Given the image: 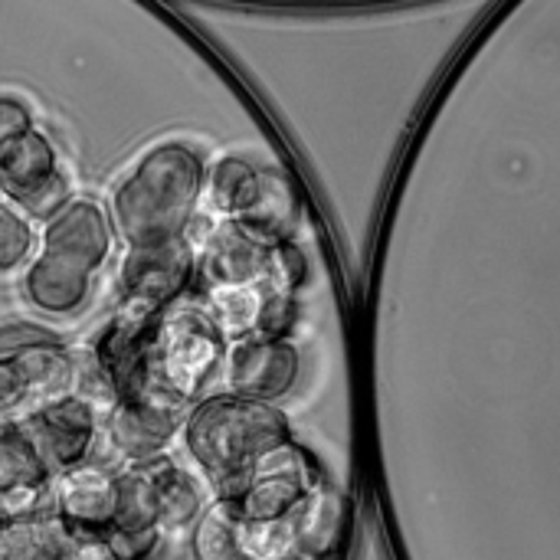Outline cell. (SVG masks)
<instances>
[{"mask_svg": "<svg viewBox=\"0 0 560 560\" xmlns=\"http://www.w3.org/2000/svg\"><path fill=\"white\" fill-rule=\"evenodd\" d=\"M112 532H118V535H164L151 463L118 469V509H115Z\"/></svg>", "mask_w": 560, "mask_h": 560, "instance_id": "cell-20", "label": "cell"}, {"mask_svg": "<svg viewBox=\"0 0 560 560\" xmlns=\"http://www.w3.org/2000/svg\"><path fill=\"white\" fill-rule=\"evenodd\" d=\"M36 243L39 240H36L33 220L13 203L0 200V279L20 276L30 266Z\"/></svg>", "mask_w": 560, "mask_h": 560, "instance_id": "cell-23", "label": "cell"}, {"mask_svg": "<svg viewBox=\"0 0 560 560\" xmlns=\"http://www.w3.org/2000/svg\"><path fill=\"white\" fill-rule=\"evenodd\" d=\"M200 302H203L200 308L226 338V345H233V341H246L256 335L259 315L266 305V289L262 285H213V289H200Z\"/></svg>", "mask_w": 560, "mask_h": 560, "instance_id": "cell-19", "label": "cell"}, {"mask_svg": "<svg viewBox=\"0 0 560 560\" xmlns=\"http://www.w3.org/2000/svg\"><path fill=\"white\" fill-rule=\"evenodd\" d=\"M33 125H36L33 121V112H30V105L23 98L0 95V141H7V138H13L20 131L33 128Z\"/></svg>", "mask_w": 560, "mask_h": 560, "instance_id": "cell-25", "label": "cell"}, {"mask_svg": "<svg viewBox=\"0 0 560 560\" xmlns=\"http://www.w3.org/2000/svg\"><path fill=\"white\" fill-rule=\"evenodd\" d=\"M207 158L197 144H151L108 194V220L125 249H154L187 236L207 190Z\"/></svg>", "mask_w": 560, "mask_h": 560, "instance_id": "cell-1", "label": "cell"}, {"mask_svg": "<svg viewBox=\"0 0 560 560\" xmlns=\"http://www.w3.org/2000/svg\"><path fill=\"white\" fill-rule=\"evenodd\" d=\"M236 541L246 560H289L302 551L299 512L276 522H243L236 518Z\"/></svg>", "mask_w": 560, "mask_h": 560, "instance_id": "cell-21", "label": "cell"}, {"mask_svg": "<svg viewBox=\"0 0 560 560\" xmlns=\"http://www.w3.org/2000/svg\"><path fill=\"white\" fill-rule=\"evenodd\" d=\"M118 305L141 312H167L197 285V249L177 240L154 249H125L118 262Z\"/></svg>", "mask_w": 560, "mask_h": 560, "instance_id": "cell-9", "label": "cell"}, {"mask_svg": "<svg viewBox=\"0 0 560 560\" xmlns=\"http://www.w3.org/2000/svg\"><path fill=\"white\" fill-rule=\"evenodd\" d=\"M292 443L285 413L236 394H210L190 404L180 446L217 502H230L276 450Z\"/></svg>", "mask_w": 560, "mask_h": 560, "instance_id": "cell-3", "label": "cell"}, {"mask_svg": "<svg viewBox=\"0 0 560 560\" xmlns=\"http://www.w3.org/2000/svg\"><path fill=\"white\" fill-rule=\"evenodd\" d=\"M220 377L226 394L276 407L302 381V351L292 338L233 341L226 348Z\"/></svg>", "mask_w": 560, "mask_h": 560, "instance_id": "cell-10", "label": "cell"}, {"mask_svg": "<svg viewBox=\"0 0 560 560\" xmlns=\"http://www.w3.org/2000/svg\"><path fill=\"white\" fill-rule=\"evenodd\" d=\"M154 472V489H158V512H161V528L164 535H177V532H190L197 525V518L207 512V505L213 502L207 482L190 472L187 466L174 463L171 456L154 459L151 463Z\"/></svg>", "mask_w": 560, "mask_h": 560, "instance_id": "cell-17", "label": "cell"}, {"mask_svg": "<svg viewBox=\"0 0 560 560\" xmlns=\"http://www.w3.org/2000/svg\"><path fill=\"white\" fill-rule=\"evenodd\" d=\"M226 338L200 305H174L164 312L151 364V394L174 404H197L223 371Z\"/></svg>", "mask_w": 560, "mask_h": 560, "instance_id": "cell-4", "label": "cell"}, {"mask_svg": "<svg viewBox=\"0 0 560 560\" xmlns=\"http://www.w3.org/2000/svg\"><path fill=\"white\" fill-rule=\"evenodd\" d=\"M272 243L253 230L217 220L197 246V285H262L269 272Z\"/></svg>", "mask_w": 560, "mask_h": 560, "instance_id": "cell-14", "label": "cell"}, {"mask_svg": "<svg viewBox=\"0 0 560 560\" xmlns=\"http://www.w3.org/2000/svg\"><path fill=\"white\" fill-rule=\"evenodd\" d=\"M0 194L30 220H46L69 197L59 148L43 128L33 125L0 141Z\"/></svg>", "mask_w": 560, "mask_h": 560, "instance_id": "cell-6", "label": "cell"}, {"mask_svg": "<svg viewBox=\"0 0 560 560\" xmlns=\"http://www.w3.org/2000/svg\"><path fill=\"white\" fill-rule=\"evenodd\" d=\"M289 560H318V558H308V555H295V558H289Z\"/></svg>", "mask_w": 560, "mask_h": 560, "instance_id": "cell-27", "label": "cell"}, {"mask_svg": "<svg viewBox=\"0 0 560 560\" xmlns=\"http://www.w3.org/2000/svg\"><path fill=\"white\" fill-rule=\"evenodd\" d=\"M52 469L20 420H0V505L10 518L49 509Z\"/></svg>", "mask_w": 560, "mask_h": 560, "instance_id": "cell-15", "label": "cell"}, {"mask_svg": "<svg viewBox=\"0 0 560 560\" xmlns=\"http://www.w3.org/2000/svg\"><path fill=\"white\" fill-rule=\"evenodd\" d=\"M75 535L46 509L0 525V560H52Z\"/></svg>", "mask_w": 560, "mask_h": 560, "instance_id": "cell-18", "label": "cell"}, {"mask_svg": "<svg viewBox=\"0 0 560 560\" xmlns=\"http://www.w3.org/2000/svg\"><path fill=\"white\" fill-rule=\"evenodd\" d=\"M164 312L118 305L92 345V364L105 377L115 400L151 394V364Z\"/></svg>", "mask_w": 560, "mask_h": 560, "instance_id": "cell-7", "label": "cell"}, {"mask_svg": "<svg viewBox=\"0 0 560 560\" xmlns=\"http://www.w3.org/2000/svg\"><path fill=\"white\" fill-rule=\"evenodd\" d=\"M118 509V472L98 463L52 476L49 512L79 538H105L115 525Z\"/></svg>", "mask_w": 560, "mask_h": 560, "instance_id": "cell-13", "label": "cell"}, {"mask_svg": "<svg viewBox=\"0 0 560 560\" xmlns=\"http://www.w3.org/2000/svg\"><path fill=\"white\" fill-rule=\"evenodd\" d=\"M190 558L194 560H246L236 541V515L226 502H210L207 512L190 528Z\"/></svg>", "mask_w": 560, "mask_h": 560, "instance_id": "cell-22", "label": "cell"}, {"mask_svg": "<svg viewBox=\"0 0 560 560\" xmlns=\"http://www.w3.org/2000/svg\"><path fill=\"white\" fill-rule=\"evenodd\" d=\"M184 413V404H174L161 394L115 400L105 410L102 433L125 466H144L171 453V446L180 440Z\"/></svg>", "mask_w": 560, "mask_h": 560, "instance_id": "cell-11", "label": "cell"}, {"mask_svg": "<svg viewBox=\"0 0 560 560\" xmlns=\"http://www.w3.org/2000/svg\"><path fill=\"white\" fill-rule=\"evenodd\" d=\"M318 489L322 476L315 459L292 440L289 446L266 456L226 505L243 522H276L295 515Z\"/></svg>", "mask_w": 560, "mask_h": 560, "instance_id": "cell-8", "label": "cell"}, {"mask_svg": "<svg viewBox=\"0 0 560 560\" xmlns=\"http://www.w3.org/2000/svg\"><path fill=\"white\" fill-rule=\"evenodd\" d=\"M115 226L95 197H66L46 220L30 266L20 272L23 302L46 318L89 308L95 282L115 253Z\"/></svg>", "mask_w": 560, "mask_h": 560, "instance_id": "cell-2", "label": "cell"}, {"mask_svg": "<svg viewBox=\"0 0 560 560\" xmlns=\"http://www.w3.org/2000/svg\"><path fill=\"white\" fill-rule=\"evenodd\" d=\"M82 354L59 338L0 354V420H26L33 410L75 394Z\"/></svg>", "mask_w": 560, "mask_h": 560, "instance_id": "cell-5", "label": "cell"}, {"mask_svg": "<svg viewBox=\"0 0 560 560\" xmlns=\"http://www.w3.org/2000/svg\"><path fill=\"white\" fill-rule=\"evenodd\" d=\"M299 322V302L285 292H266V305L259 315V328L253 338H289Z\"/></svg>", "mask_w": 560, "mask_h": 560, "instance_id": "cell-24", "label": "cell"}, {"mask_svg": "<svg viewBox=\"0 0 560 560\" xmlns=\"http://www.w3.org/2000/svg\"><path fill=\"white\" fill-rule=\"evenodd\" d=\"M266 177H269V167H259L240 154H223L207 171L203 197L210 200V210L220 220L243 223L256 210V203L266 190Z\"/></svg>", "mask_w": 560, "mask_h": 560, "instance_id": "cell-16", "label": "cell"}, {"mask_svg": "<svg viewBox=\"0 0 560 560\" xmlns=\"http://www.w3.org/2000/svg\"><path fill=\"white\" fill-rule=\"evenodd\" d=\"M52 560H115V555L108 551V545L102 538H79L75 535Z\"/></svg>", "mask_w": 560, "mask_h": 560, "instance_id": "cell-26", "label": "cell"}, {"mask_svg": "<svg viewBox=\"0 0 560 560\" xmlns=\"http://www.w3.org/2000/svg\"><path fill=\"white\" fill-rule=\"evenodd\" d=\"M30 433V440L36 443L39 456L46 459V466L56 472L75 469L82 463H92L95 443L102 436V407L79 397V394H66L39 410H33L26 420H20Z\"/></svg>", "mask_w": 560, "mask_h": 560, "instance_id": "cell-12", "label": "cell"}]
</instances>
